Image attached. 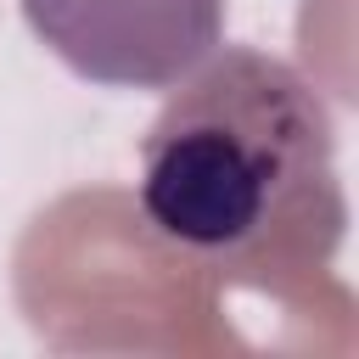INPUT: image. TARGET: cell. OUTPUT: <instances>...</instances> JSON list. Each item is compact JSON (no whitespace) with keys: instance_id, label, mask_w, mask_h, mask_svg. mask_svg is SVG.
<instances>
[{"instance_id":"6da1fadb","label":"cell","mask_w":359,"mask_h":359,"mask_svg":"<svg viewBox=\"0 0 359 359\" xmlns=\"http://www.w3.org/2000/svg\"><path fill=\"white\" fill-rule=\"evenodd\" d=\"M151 236L208 269L320 275L348 224L337 118L286 56L213 45L140 140Z\"/></svg>"},{"instance_id":"7a4b0ae2","label":"cell","mask_w":359,"mask_h":359,"mask_svg":"<svg viewBox=\"0 0 359 359\" xmlns=\"http://www.w3.org/2000/svg\"><path fill=\"white\" fill-rule=\"evenodd\" d=\"M34 39L107 90H168L219 39L224 0H22Z\"/></svg>"}]
</instances>
